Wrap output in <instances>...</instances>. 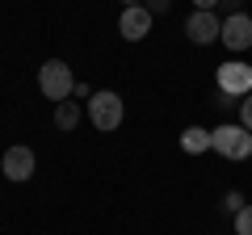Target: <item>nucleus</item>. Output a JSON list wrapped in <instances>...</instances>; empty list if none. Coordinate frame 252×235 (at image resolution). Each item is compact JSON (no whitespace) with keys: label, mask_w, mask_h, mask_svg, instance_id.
Listing matches in <instances>:
<instances>
[{"label":"nucleus","mask_w":252,"mask_h":235,"mask_svg":"<svg viewBox=\"0 0 252 235\" xmlns=\"http://www.w3.org/2000/svg\"><path fill=\"white\" fill-rule=\"evenodd\" d=\"M210 151H219L223 160H248L252 155V130H244L240 122H223L210 130Z\"/></svg>","instance_id":"obj_1"},{"label":"nucleus","mask_w":252,"mask_h":235,"mask_svg":"<svg viewBox=\"0 0 252 235\" xmlns=\"http://www.w3.org/2000/svg\"><path fill=\"white\" fill-rule=\"evenodd\" d=\"M219 42H223L227 51H248V46H252V17H248V13H231V17H223V34H219Z\"/></svg>","instance_id":"obj_6"},{"label":"nucleus","mask_w":252,"mask_h":235,"mask_svg":"<svg viewBox=\"0 0 252 235\" xmlns=\"http://www.w3.org/2000/svg\"><path fill=\"white\" fill-rule=\"evenodd\" d=\"M118 34H122L126 42H143V38L152 34V13H147V4H130V9H122V17H118Z\"/></svg>","instance_id":"obj_7"},{"label":"nucleus","mask_w":252,"mask_h":235,"mask_svg":"<svg viewBox=\"0 0 252 235\" xmlns=\"http://www.w3.org/2000/svg\"><path fill=\"white\" fill-rule=\"evenodd\" d=\"M0 172H4L9 181H30V176H34V151H30V147H9L4 160H0Z\"/></svg>","instance_id":"obj_8"},{"label":"nucleus","mask_w":252,"mask_h":235,"mask_svg":"<svg viewBox=\"0 0 252 235\" xmlns=\"http://www.w3.org/2000/svg\"><path fill=\"white\" fill-rule=\"evenodd\" d=\"M219 9H227V17H231V13H244V9H240V0H223Z\"/></svg>","instance_id":"obj_17"},{"label":"nucleus","mask_w":252,"mask_h":235,"mask_svg":"<svg viewBox=\"0 0 252 235\" xmlns=\"http://www.w3.org/2000/svg\"><path fill=\"white\" fill-rule=\"evenodd\" d=\"M240 126H244V130H252V92L240 101Z\"/></svg>","instance_id":"obj_13"},{"label":"nucleus","mask_w":252,"mask_h":235,"mask_svg":"<svg viewBox=\"0 0 252 235\" xmlns=\"http://www.w3.org/2000/svg\"><path fill=\"white\" fill-rule=\"evenodd\" d=\"M55 126L59 130H76L80 126V105H76V101H59V105H55Z\"/></svg>","instance_id":"obj_10"},{"label":"nucleus","mask_w":252,"mask_h":235,"mask_svg":"<svg viewBox=\"0 0 252 235\" xmlns=\"http://www.w3.org/2000/svg\"><path fill=\"white\" fill-rule=\"evenodd\" d=\"M215 84H219V92H227V97L244 101V97L252 92V67L240 63V59H231V63H219Z\"/></svg>","instance_id":"obj_4"},{"label":"nucleus","mask_w":252,"mask_h":235,"mask_svg":"<svg viewBox=\"0 0 252 235\" xmlns=\"http://www.w3.org/2000/svg\"><path fill=\"white\" fill-rule=\"evenodd\" d=\"M215 105L231 114V109H240V101H235V97H227V92H215Z\"/></svg>","instance_id":"obj_14"},{"label":"nucleus","mask_w":252,"mask_h":235,"mask_svg":"<svg viewBox=\"0 0 252 235\" xmlns=\"http://www.w3.org/2000/svg\"><path fill=\"white\" fill-rule=\"evenodd\" d=\"M181 151H189V155L210 151V130H206V126H189L185 135H181Z\"/></svg>","instance_id":"obj_9"},{"label":"nucleus","mask_w":252,"mask_h":235,"mask_svg":"<svg viewBox=\"0 0 252 235\" xmlns=\"http://www.w3.org/2000/svg\"><path fill=\"white\" fill-rule=\"evenodd\" d=\"M235 235H252V206H244L235 214Z\"/></svg>","instance_id":"obj_11"},{"label":"nucleus","mask_w":252,"mask_h":235,"mask_svg":"<svg viewBox=\"0 0 252 235\" xmlns=\"http://www.w3.org/2000/svg\"><path fill=\"white\" fill-rule=\"evenodd\" d=\"M223 206L231 210V218H235V214H240L244 206H248V202H244V193H240V189H231V193H227V198H223Z\"/></svg>","instance_id":"obj_12"},{"label":"nucleus","mask_w":252,"mask_h":235,"mask_svg":"<svg viewBox=\"0 0 252 235\" xmlns=\"http://www.w3.org/2000/svg\"><path fill=\"white\" fill-rule=\"evenodd\" d=\"M185 34H189V42L193 46H210V42H219V34H223V21H219V13L215 9H193L189 13V21H185Z\"/></svg>","instance_id":"obj_5"},{"label":"nucleus","mask_w":252,"mask_h":235,"mask_svg":"<svg viewBox=\"0 0 252 235\" xmlns=\"http://www.w3.org/2000/svg\"><path fill=\"white\" fill-rule=\"evenodd\" d=\"M130 4H143V0H122V9H130Z\"/></svg>","instance_id":"obj_18"},{"label":"nucleus","mask_w":252,"mask_h":235,"mask_svg":"<svg viewBox=\"0 0 252 235\" xmlns=\"http://www.w3.org/2000/svg\"><path fill=\"white\" fill-rule=\"evenodd\" d=\"M143 4H147V13H152V17H156V13H168V9H172V0H143Z\"/></svg>","instance_id":"obj_15"},{"label":"nucleus","mask_w":252,"mask_h":235,"mask_svg":"<svg viewBox=\"0 0 252 235\" xmlns=\"http://www.w3.org/2000/svg\"><path fill=\"white\" fill-rule=\"evenodd\" d=\"M38 88H42V97L46 101H67L76 92V76H72V67L63 63V59H46L42 67H38Z\"/></svg>","instance_id":"obj_2"},{"label":"nucleus","mask_w":252,"mask_h":235,"mask_svg":"<svg viewBox=\"0 0 252 235\" xmlns=\"http://www.w3.org/2000/svg\"><path fill=\"white\" fill-rule=\"evenodd\" d=\"M122 97L118 92H93L89 97V118H93V126L101 130V135H109V130L122 126Z\"/></svg>","instance_id":"obj_3"},{"label":"nucleus","mask_w":252,"mask_h":235,"mask_svg":"<svg viewBox=\"0 0 252 235\" xmlns=\"http://www.w3.org/2000/svg\"><path fill=\"white\" fill-rule=\"evenodd\" d=\"M219 4H223V0H193V9H206V13L219 9Z\"/></svg>","instance_id":"obj_16"}]
</instances>
